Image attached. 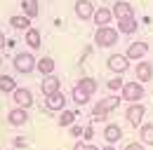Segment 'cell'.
Listing matches in <instances>:
<instances>
[{
    "label": "cell",
    "instance_id": "cell-1",
    "mask_svg": "<svg viewBox=\"0 0 153 150\" xmlns=\"http://www.w3.org/2000/svg\"><path fill=\"white\" fill-rule=\"evenodd\" d=\"M118 103H120V99L118 96H108V99H104V101H99L94 106V110H92V115H94V120H104L106 115H108V110H113V108H118Z\"/></svg>",
    "mask_w": 153,
    "mask_h": 150
},
{
    "label": "cell",
    "instance_id": "cell-2",
    "mask_svg": "<svg viewBox=\"0 0 153 150\" xmlns=\"http://www.w3.org/2000/svg\"><path fill=\"white\" fill-rule=\"evenodd\" d=\"M94 38H97V45H99V47H111V45L118 42V33H115V28H108V26L99 28Z\"/></svg>",
    "mask_w": 153,
    "mask_h": 150
},
{
    "label": "cell",
    "instance_id": "cell-3",
    "mask_svg": "<svg viewBox=\"0 0 153 150\" xmlns=\"http://www.w3.org/2000/svg\"><path fill=\"white\" fill-rule=\"evenodd\" d=\"M14 68H17L19 73H31V71L36 68L33 54H17L14 56Z\"/></svg>",
    "mask_w": 153,
    "mask_h": 150
},
{
    "label": "cell",
    "instance_id": "cell-4",
    "mask_svg": "<svg viewBox=\"0 0 153 150\" xmlns=\"http://www.w3.org/2000/svg\"><path fill=\"white\" fill-rule=\"evenodd\" d=\"M144 96V89H141V85L139 82H127V85H123V99H127V101H139Z\"/></svg>",
    "mask_w": 153,
    "mask_h": 150
},
{
    "label": "cell",
    "instance_id": "cell-5",
    "mask_svg": "<svg viewBox=\"0 0 153 150\" xmlns=\"http://www.w3.org/2000/svg\"><path fill=\"white\" fill-rule=\"evenodd\" d=\"M108 68L113 71V73H125L127 71V56H123V54H113V56H108Z\"/></svg>",
    "mask_w": 153,
    "mask_h": 150
},
{
    "label": "cell",
    "instance_id": "cell-6",
    "mask_svg": "<svg viewBox=\"0 0 153 150\" xmlns=\"http://www.w3.org/2000/svg\"><path fill=\"white\" fill-rule=\"evenodd\" d=\"M76 14L78 19H92L94 17V7L90 0H78L76 2Z\"/></svg>",
    "mask_w": 153,
    "mask_h": 150
},
{
    "label": "cell",
    "instance_id": "cell-7",
    "mask_svg": "<svg viewBox=\"0 0 153 150\" xmlns=\"http://www.w3.org/2000/svg\"><path fill=\"white\" fill-rule=\"evenodd\" d=\"M146 52H149V45L146 42H132L130 47H127V59H141V56H146Z\"/></svg>",
    "mask_w": 153,
    "mask_h": 150
},
{
    "label": "cell",
    "instance_id": "cell-8",
    "mask_svg": "<svg viewBox=\"0 0 153 150\" xmlns=\"http://www.w3.org/2000/svg\"><path fill=\"white\" fill-rule=\"evenodd\" d=\"M141 117H144V106H139V103H132L130 108H127V122L130 124H141Z\"/></svg>",
    "mask_w": 153,
    "mask_h": 150
},
{
    "label": "cell",
    "instance_id": "cell-9",
    "mask_svg": "<svg viewBox=\"0 0 153 150\" xmlns=\"http://www.w3.org/2000/svg\"><path fill=\"white\" fill-rule=\"evenodd\" d=\"M113 14L118 21H123V19H130L134 17V12H132V7L127 5V2H115V7H113Z\"/></svg>",
    "mask_w": 153,
    "mask_h": 150
},
{
    "label": "cell",
    "instance_id": "cell-10",
    "mask_svg": "<svg viewBox=\"0 0 153 150\" xmlns=\"http://www.w3.org/2000/svg\"><path fill=\"white\" fill-rule=\"evenodd\" d=\"M59 92V77L57 75H45V80H42V94H54Z\"/></svg>",
    "mask_w": 153,
    "mask_h": 150
},
{
    "label": "cell",
    "instance_id": "cell-11",
    "mask_svg": "<svg viewBox=\"0 0 153 150\" xmlns=\"http://www.w3.org/2000/svg\"><path fill=\"white\" fill-rule=\"evenodd\" d=\"M134 75L139 77V82H146V80H151V77H153V66H151V63H146V61H141V63L137 66Z\"/></svg>",
    "mask_w": 153,
    "mask_h": 150
},
{
    "label": "cell",
    "instance_id": "cell-12",
    "mask_svg": "<svg viewBox=\"0 0 153 150\" xmlns=\"http://www.w3.org/2000/svg\"><path fill=\"white\" fill-rule=\"evenodd\" d=\"M14 101H17L19 108H28V106L33 103V96H31L28 89H17V92H14Z\"/></svg>",
    "mask_w": 153,
    "mask_h": 150
},
{
    "label": "cell",
    "instance_id": "cell-13",
    "mask_svg": "<svg viewBox=\"0 0 153 150\" xmlns=\"http://www.w3.org/2000/svg\"><path fill=\"white\" fill-rule=\"evenodd\" d=\"M10 124H14V127H21L26 120H28V115H26V108H14V110H10Z\"/></svg>",
    "mask_w": 153,
    "mask_h": 150
},
{
    "label": "cell",
    "instance_id": "cell-14",
    "mask_svg": "<svg viewBox=\"0 0 153 150\" xmlns=\"http://www.w3.org/2000/svg\"><path fill=\"white\" fill-rule=\"evenodd\" d=\"M47 108L50 110H61L64 108V103H66V99H64V94H59V92H54V94H50L47 96Z\"/></svg>",
    "mask_w": 153,
    "mask_h": 150
},
{
    "label": "cell",
    "instance_id": "cell-15",
    "mask_svg": "<svg viewBox=\"0 0 153 150\" xmlns=\"http://www.w3.org/2000/svg\"><path fill=\"white\" fill-rule=\"evenodd\" d=\"M111 17H113V14H111V10H106V7H101V10H97V12H94V21L101 26V28L111 21Z\"/></svg>",
    "mask_w": 153,
    "mask_h": 150
},
{
    "label": "cell",
    "instance_id": "cell-16",
    "mask_svg": "<svg viewBox=\"0 0 153 150\" xmlns=\"http://www.w3.org/2000/svg\"><path fill=\"white\" fill-rule=\"evenodd\" d=\"M76 87H80L82 92H87V94H94L97 92V80H94V77H82Z\"/></svg>",
    "mask_w": 153,
    "mask_h": 150
},
{
    "label": "cell",
    "instance_id": "cell-17",
    "mask_svg": "<svg viewBox=\"0 0 153 150\" xmlns=\"http://www.w3.org/2000/svg\"><path fill=\"white\" fill-rule=\"evenodd\" d=\"M104 136H106V141H108V143H113V141H118V138L123 136V131H120L118 124H108L106 131H104Z\"/></svg>",
    "mask_w": 153,
    "mask_h": 150
},
{
    "label": "cell",
    "instance_id": "cell-18",
    "mask_svg": "<svg viewBox=\"0 0 153 150\" xmlns=\"http://www.w3.org/2000/svg\"><path fill=\"white\" fill-rule=\"evenodd\" d=\"M118 28H120L123 33H134V31H137V19L130 17V19H123V21H118Z\"/></svg>",
    "mask_w": 153,
    "mask_h": 150
},
{
    "label": "cell",
    "instance_id": "cell-19",
    "mask_svg": "<svg viewBox=\"0 0 153 150\" xmlns=\"http://www.w3.org/2000/svg\"><path fill=\"white\" fill-rule=\"evenodd\" d=\"M0 89L5 94H10V92H17V85H14V80L10 75H0Z\"/></svg>",
    "mask_w": 153,
    "mask_h": 150
},
{
    "label": "cell",
    "instance_id": "cell-20",
    "mask_svg": "<svg viewBox=\"0 0 153 150\" xmlns=\"http://www.w3.org/2000/svg\"><path fill=\"white\" fill-rule=\"evenodd\" d=\"M21 5H24V10H26L28 17H38V12H40L38 0H21Z\"/></svg>",
    "mask_w": 153,
    "mask_h": 150
},
{
    "label": "cell",
    "instance_id": "cell-21",
    "mask_svg": "<svg viewBox=\"0 0 153 150\" xmlns=\"http://www.w3.org/2000/svg\"><path fill=\"white\" fill-rule=\"evenodd\" d=\"M38 71H40L42 75H52V71H54V61H52L50 56L40 59V63H38Z\"/></svg>",
    "mask_w": 153,
    "mask_h": 150
},
{
    "label": "cell",
    "instance_id": "cell-22",
    "mask_svg": "<svg viewBox=\"0 0 153 150\" xmlns=\"http://www.w3.org/2000/svg\"><path fill=\"white\" fill-rule=\"evenodd\" d=\"M73 101H76L78 106H82V103H87V101H90V94L82 92L80 87H73Z\"/></svg>",
    "mask_w": 153,
    "mask_h": 150
},
{
    "label": "cell",
    "instance_id": "cell-23",
    "mask_svg": "<svg viewBox=\"0 0 153 150\" xmlns=\"http://www.w3.org/2000/svg\"><path fill=\"white\" fill-rule=\"evenodd\" d=\"M26 42L31 45V47H40V33L36 28H28V33H26Z\"/></svg>",
    "mask_w": 153,
    "mask_h": 150
},
{
    "label": "cell",
    "instance_id": "cell-24",
    "mask_svg": "<svg viewBox=\"0 0 153 150\" xmlns=\"http://www.w3.org/2000/svg\"><path fill=\"white\" fill-rule=\"evenodd\" d=\"M141 138L153 146V124H144V127H141Z\"/></svg>",
    "mask_w": 153,
    "mask_h": 150
},
{
    "label": "cell",
    "instance_id": "cell-25",
    "mask_svg": "<svg viewBox=\"0 0 153 150\" xmlns=\"http://www.w3.org/2000/svg\"><path fill=\"white\" fill-rule=\"evenodd\" d=\"M73 120H76V112H61V117H59V124L61 127H68V124H73Z\"/></svg>",
    "mask_w": 153,
    "mask_h": 150
},
{
    "label": "cell",
    "instance_id": "cell-26",
    "mask_svg": "<svg viewBox=\"0 0 153 150\" xmlns=\"http://www.w3.org/2000/svg\"><path fill=\"white\" fill-rule=\"evenodd\" d=\"M12 26H14V28H28V26H31V19H26V17H12Z\"/></svg>",
    "mask_w": 153,
    "mask_h": 150
},
{
    "label": "cell",
    "instance_id": "cell-27",
    "mask_svg": "<svg viewBox=\"0 0 153 150\" xmlns=\"http://www.w3.org/2000/svg\"><path fill=\"white\" fill-rule=\"evenodd\" d=\"M108 89H123V80H120V77H115V80H111V82H108Z\"/></svg>",
    "mask_w": 153,
    "mask_h": 150
},
{
    "label": "cell",
    "instance_id": "cell-28",
    "mask_svg": "<svg viewBox=\"0 0 153 150\" xmlns=\"http://www.w3.org/2000/svg\"><path fill=\"white\" fill-rule=\"evenodd\" d=\"M82 136H85L87 141H92V136H94V129H92V127H85V129H82Z\"/></svg>",
    "mask_w": 153,
    "mask_h": 150
},
{
    "label": "cell",
    "instance_id": "cell-29",
    "mask_svg": "<svg viewBox=\"0 0 153 150\" xmlns=\"http://www.w3.org/2000/svg\"><path fill=\"white\" fill-rule=\"evenodd\" d=\"M73 150H99V148H94V146H90V143H78Z\"/></svg>",
    "mask_w": 153,
    "mask_h": 150
},
{
    "label": "cell",
    "instance_id": "cell-30",
    "mask_svg": "<svg viewBox=\"0 0 153 150\" xmlns=\"http://www.w3.org/2000/svg\"><path fill=\"white\" fill-rule=\"evenodd\" d=\"M125 150H144V148H141L139 143H127V148H125Z\"/></svg>",
    "mask_w": 153,
    "mask_h": 150
},
{
    "label": "cell",
    "instance_id": "cell-31",
    "mask_svg": "<svg viewBox=\"0 0 153 150\" xmlns=\"http://www.w3.org/2000/svg\"><path fill=\"white\" fill-rule=\"evenodd\" d=\"M71 134H73V136H80V134H82V127H71Z\"/></svg>",
    "mask_w": 153,
    "mask_h": 150
},
{
    "label": "cell",
    "instance_id": "cell-32",
    "mask_svg": "<svg viewBox=\"0 0 153 150\" xmlns=\"http://www.w3.org/2000/svg\"><path fill=\"white\" fill-rule=\"evenodd\" d=\"M2 45H5V38H2V35H0V47H2Z\"/></svg>",
    "mask_w": 153,
    "mask_h": 150
},
{
    "label": "cell",
    "instance_id": "cell-33",
    "mask_svg": "<svg viewBox=\"0 0 153 150\" xmlns=\"http://www.w3.org/2000/svg\"><path fill=\"white\" fill-rule=\"evenodd\" d=\"M101 150H115V148H101Z\"/></svg>",
    "mask_w": 153,
    "mask_h": 150
},
{
    "label": "cell",
    "instance_id": "cell-34",
    "mask_svg": "<svg viewBox=\"0 0 153 150\" xmlns=\"http://www.w3.org/2000/svg\"><path fill=\"white\" fill-rule=\"evenodd\" d=\"M0 63H2V56H0Z\"/></svg>",
    "mask_w": 153,
    "mask_h": 150
}]
</instances>
